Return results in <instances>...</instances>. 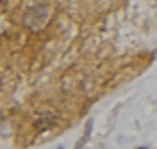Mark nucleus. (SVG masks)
<instances>
[{
  "label": "nucleus",
  "mask_w": 157,
  "mask_h": 149,
  "mask_svg": "<svg viewBox=\"0 0 157 149\" xmlns=\"http://www.w3.org/2000/svg\"><path fill=\"white\" fill-rule=\"evenodd\" d=\"M48 6L46 4H36L32 9H27L23 15V25L29 29V32H40L44 25L48 23Z\"/></svg>",
  "instance_id": "f257e3e1"
},
{
  "label": "nucleus",
  "mask_w": 157,
  "mask_h": 149,
  "mask_svg": "<svg viewBox=\"0 0 157 149\" xmlns=\"http://www.w3.org/2000/svg\"><path fill=\"white\" fill-rule=\"evenodd\" d=\"M57 124H59V118L52 116V113H48V116H40V118L34 120V128H36L38 132H44V130H48V128H55Z\"/></svg>",
  "instance_id": "f03ea898"
},
{
  "label": "nucleus",
  "mask_w": 157,
  "mask_h": 149,
  "mask_svg": "<svg viewBox=\"0 0 157 149\" xmlns=\"http://www.w3.org/2000/svg\"><path fill=\"white\" fill-rule=\"evenodd\" d=\"M138 149H145V147H138Z\"/></svg>",
  "instance_id": "7ed1b4c3"
}]
</instances>
